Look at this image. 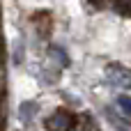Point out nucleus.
Wrapping results in <instances>:
<instances>
[{"instance_id": "f257e3e1", "label": "nucleus", "mask_w": 131, "mask_h": 131, "mask_svg": "<svg viewBox=\"0 0 131 131\" xmlns=\"http://www.w3.org/2000/svg\"><path fill=\"white\" fill-rule=\"evenodd\" d=\"M106 74H108V78H111L115 85L131 88V71H127L124 67H120V64H111V67L106 69Z\"/></svg>"}, {"instance_id": "f03ea898", "label": "nucleus", "mask_w": 131, "mask_h": 131, "mask_svg": "<svg viewBox=\"0 0 131 131\" xmlns=\"http://www.w3.org/2000/svg\"><path fill=\"white\" fill-rule=\"evenodd\" d=\"M117 106H120L127 115H131V97H120V99H117Z\"/></svg>"}, {"instance_id": "7ed1b4c3", "label": "nucleus", "mask_w": 131, "mask_h": 131, "mask_svg": "<svg viewBox=\"0 0 131 131\" xmlns=\"http://www.w3.org/2000/svg\"><path fill=\"white\" fill-rule=\"evenodd\" d=\"M117 5H120V9H122V12H129V14H131V0H120Z\"/></svg>"}]
</instances>
